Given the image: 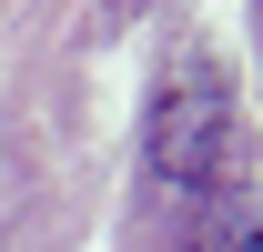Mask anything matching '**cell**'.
Returning <instances> with one entry per match:
<instances>
[{
  "mask_svg": "<svg viewBox=\"0 0 263 252\" xmlns=\"http://www.w3.org/2000/svg\"><path fill=\"white\" fill-rule=\"evenodd\" d=\"M142 172L182 202L243 182V111H233V71L213 51H172L142 111Z\"/></svg>",
  "mask_w": 263,
  "mask_h": 252,
  "instance_id": "obj_1",
  "label": "cell"
}]
</instances>
